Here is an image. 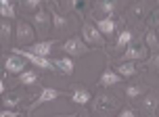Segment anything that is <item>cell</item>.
Returning a JSON list of instances; mask_svg holds the SVG:
<instances>
[{
    "mask_svg": "<svg viewBox=\"0 0 159 117\" xmlns=\"http://www.w3.org/2000/svg\"><path fill=\"white\" fill-rule=\"evenodd\" d=\"M117 107H119L117 96L115 94H109V92H98L94 102H92V111L98 113V115H111Z\"/></svg>",
    "mask_w": 159,
    "mask_h": 117,
    "instance_id": "1",
    "label": "cell"
},
{
    "mask_svg": "<svg viewBox=\"0 0 159 117\" xmlns=\"http://www.w3.org/2000/svg\"><path fill=\"white\" fill-rule=\"evenodd\" d=\"M82 38L90 42V44H96V46H105V36L101 34L98 27H94L92 23H84L82 27Z\"/></svg>",
    "mask_w": 159,
    "mask_h": 117,
    "instance_id": "2",
    "label": "cell"
},
{
    "mask_svg": "<svg viewBox=\"0 0 159 117\" xmlns=\"http://www.w3.org/2000/svg\"><path fill=\"white\" fill-rule=\"evenodd\" d=\"M63 50L67 52V55H71V56H84L88 52V46L84 44V40L82 38H69L67 42L63 44Z\"/></svg>",
    "mask_w": 159,
    "mask_h": 117,
    "instance_id": "3",
    "label": "cell"
},
{
    "mask_svg": "<svg viewBox=\"0 0 159 117\" xmlns=\"http://www.w3.org/2000/svg\"><path fill=\"white\" fill-rule=\"evenodd\" d=\"M13 50H15L17 55H21L23 59H27V61H32L34 65H38V67H42V69H46V71H52V69H55V67H52L55 63H52V61H46L44 56L34 55L32 50H30V52H27V50H19V48H13Z\"/></svg>",
    "mask_w": 159,
    "mask_h": 117,
    "instance_id": "4",
    "label": "cell"
},
{
    "mask_svg": "<svg viewBox=\"0 0 159 117\" xmlns=\"http://www.w3.org/2000/svg\"><path fill=\"white\" fill-rule=\"evenodd\" d=\"M61 96V92L59 90H55V88H44L42 92L38 94V98L30 105V109H27V113H34L36 111V107H40V105H44V102H50V101H55V98H59Z\"/></svg>",
    "mask_w": 159,
    "mask_h": 117,
    "instance_id": "5",
    "label": "cell"
},
{
    "mask_svg": "<svg viewBox=\"0 0 159 117\" xmlns=\"http://www.w3.org/2000/svg\"><path fill=\"white\" fill-rule=\"evenodd\" d=\"M34 29H32V25H27L25 21H19L17 23V44H30L34 40Z\"/></svg>",
    "mask_w": 159,
    "mask_h": 117,
    "instance_id": "6",
    "label": "cell"
},
{
    "mask_svg": "<svg viewBox=\"0 0 159 117\" xmlns=\"http://www.w3.org/2000/svg\"><path fill=\"white\" fill-rule=\"evenodd\" d=\"M157 105H159V94L157 92H149L147 96H144L140 109H143V113H147V115H155V113H157Z\"/></svg>",
    "mask_w": 159,
    "mask_h": 117,
    "instance_id": "7",
    "label": "cell"
},
{
    "mask_svg": "<svg viewBox=\"0 0 159 117\" xmlns=\"http://www.w3.org/2000/svg\"><path fill=\"white\" fill-rule=\"evenodd\" d=\"M149 50L143 44H134V46H128V50L121 55V61H132V59H147Z\"/></svg>",
    "mask_w": 159,
    "mask_h": 117,
    "instance_id": "8",
    "label": "cell"
},
{
    "mask_svg": "<svg viewBox=\"0 0 159 117\" xmlns=\"http://www.w3.org/2000/svg\"><path fill=\"white\" fill-rule=\"evenodd\" d=\"M23 59H21V55H13L8 56L7 63H4V69H7V73H23Z\"/></svg>",
    "mask_w": 159,
    "mask_h": 117,
    "instance_id": "9",
    "label": "cell"
},
{
    "mask_svg": "<svg viewBox=\"0 0 159 117\" xmlns=\"http://www.w3.org/2000/svg\"><path fill=\"white\" fill-rule=\"evenodd\" d=\"M98 84H101V86H115V84H121V75L115 73V71H111V69H105Z\"/></svg>",
    "mask_w": 159,
    "mask_h": 117,
    "instance_id": "10",
    "label": "cell"
},
{
    "mask_svg": "<svg viewBox=\"0 0 159 117\" xmlns=\"http://www.w3.org/2000/svg\"><path fill=\"white\" fill-rule=\"evenodd\" d=\"M34 25L38 27V31H48V27H50V17L44 13V11H38L36 15H34Z\"/></svg>",
    "mask_w": 159,
    "mask_h": 117,
    "instance_id": "11",
    "label": "cell"
},
{
    "mask_svg": "<svg viewBox=\"0 0 159 117\" xmlns=\"http://www.w3.org/2000/svg\"><path fill=\"white\" fill-rule=\"evenodd\" d=\"M52 46H55V40H46V42H38V44L30 46V50H32L34 55L46 56V55H50V48H52Z\"/></svg>",
    "mask_w": 159,
    "mask_h": 117,
    "instance_id": "12",
    "label": "cell"
},
{
    "mask_svg": "<svg viewBox=\"0 0 159 117\" xmlns=\"http://www.w3.org/2000/svg\"><path fill=\"white\" fill-rule=\"evenodd\" d=\"M96 27L101 29L103 36H111L113 31H115V27H117V23H115L113 19H109V17H105V19H98V21H96Z\"/></svg>",
    "mask_w": 159,
    "mask_h": 117,
    "instance_id": "13",
    "label": "cell"
},
{
    "mask_svg": "<svg viewBox=\"0 0 159 117\" xmlns=\"http://www.w3.org/2000/svg\"><path fill=\"white\" fill-rule=\"evenodd\" d=\"M88 101H90V92L86 88H75L71 92V102H75V105H86Z\"/></svg>",
    "mask_w": 159,
    "mask_h": 117,
    "instance_id": "14",
    "label": "cell"
},
{
    "mask_svg": "<svg viewBox=\"0 0 159 117\" xmlns=\"http://www.w3.org/2000/svg\"><path fill=\"white\" fill-rule=\"evenodd\" d=\"M55 67L59 71H61V73H65V75H71L73 73V61L71 59H55Z\"/></svg>",
    "mask_w": 159,
    "mask_h": 117,
    "instance_id": "15",
    "label": "cell"
},
{
    "mask_svg": "<svg viewBox=\"0 0 159 117\" xmlns=\"http://www.w3.org/2000/svg\"><path fill=\"white\" fill-rule=\"evenodd\" d=\"M115 7H117V2H115V0H101L96 8H98L101 13H105L107 17H111V13L115 11Z\"/></svg>",
    "mask_w": 159,
    "mask_h": 117,
    "instance_id": "16",
    "label": "cell"
},
{
    "mask_svg": "<svg viewBox=\"0 0 159 117\" xmlns=\"http://www.w3.org/2000/svg\"><path fill=\"white\" fill-rule=\"evenodd\" d=\"M136 71H138V69H136V67H134L130 61H128V63L124 61V63L117 67V73H119V75H126V78H130V75H136Z\"/></svg>",
    "mask_w": 159,
    "mask_h": 117,
    "instance_id": "17",
    "label": "cell"
},
{
    "mask_svg": "<svg viewBox=\"0 0 159 117\" xmlns=\"http://www.w3.org/2000/svg\"><path fill=\"white\" fill-rule=\"evenodd\" d=\"M132 36H134V34H132L130 29H124V31H121V34H119V38H117V44H115V46H117V50H121L126 44H130V42H132Z\"/></svg>",
    "mask_w": 159,
    "mask_h": 117,
    "instance_id": "18",
    "label": "cell"
},
{
    "mask_svg": "<svg viewBox=\"0 0 159 117\" xmlns=\"http://www.w3.org/2000/svg\"><path fill=\"white\" fill-rule=\"evenodd\" d=\"M67 2H69V7H71L73 11H78L80 15H84L88 4H90V0H67Z\"/></svg>",
    "mask_w": 159,
    "mask_h": 117,
    "instance_id": "19",
    "label": "cell"
},
{
    "mask_svg": "<svg viewBox=\"0 0 159 117\" xmlns=\"http://www.w3.org/2000/svg\"><path fill=\"white\" fill-rule=\"evenodd\" d=\"M50 8H52V21H55V27H57V29H63V27H67V25H69V21L57 13V11H55V4H50Z\"/></svg>",
    "mask_w": 159,
    "mask_h": 117,
    "instance_id": "20",
    "label": "cell"
},
{
    "mask_svg": "<svg viewBox=\"0 0 159 117\" xmlns=\"http://www.w3.org/2000/svg\"><path fill=\"white\" fill-rule=\"evenodd\" d=\"M19 4H21V8L25 13H32V11H36L42 4V0H19Z\"/></svg>",
    "mask_w": 159,
    "mask_h": 117,
    "instance_id": "21",
    "label": "cell"
},
{
    "mask_svg": "<svg viewBox=\"0 0 159 117\" xmlns=\"http://www.w3.org/2000/svg\"><path fill=\"white\" fill-rule=\"evenodd\" d=\"M147 44H149V48H151V50L159 52V36H157V34L149 31V34H147Z\"/></svg>",
    "mask_w": 159,
    "mask_h": 117,
    "instance_id": "22",
    "label": "cell"
},
{
    "mask_svg": "<svg viewBox=\"0 0 159 117\" xmlns=\"http://www.w3.org/2000/svg\"><path fill=\"white\" fill-rule=\"evenodd\" d=\"M128 98H136V96H140V94H144V86H130L126 90Z\"/></svg>",
    "mask_w": 159,
    "mask_h": 117,
    "instance_id": "23",
    "label": "cell"
},
{
    "mask_svg": "<svg viewBox=\"0 0 159 117\" xmlns=\"http://www.w3.org/2000/svg\"><path fill=\"white\" fill-rule=\"evenodd\" d=\"M21 102V96L19 94H8V96H4V105L7 107H17Z\"/></svg>",
    "mask_w": 159,
    "mask_h": 117,
    "instance_id": "24",
    "label": "cell"
},
{
    "mask_svg": "<svg viewBox=\"0 0 159 117\" xmlns=\"http://www.w3.org/2000/svg\"><path fill=\"white\" fill-rule=\"evenodd\" d=\"M36 79H38V75L34 71H23L21 73V84H34Z\"/></svg>",
    "mask_w": 159,
    "mask_h": 117,
    "instance_id": "25",
    "label": "cell"
},
{
    "mask_svg": "<svg viewBox=\"0 0 159 117\" xmlns=\"http://www.w3.org/2000/svg\"><path fill=\"white\" fill-rule=\"evenodd\" d=\"M144 13H147V7H144V2H140V4L132 7V11H130V15H132V17H143Z\"/></svg>",
    "mask_w": 159,
    "mask_h": 117,
    "instance_id": "26",
    "label": "cell"
},
{
    "mask_svg": "<svg viewBox=\"0 0 159 117\" xmlns=\"http://www.w3.org/2000/svg\"><path fill=\"white\" fill-rule=\"evenodd\" d=\"M0 13H2V17H15V8L11 7V4H0Z\"/></svg>",
    "mask_w": 159,
    "mask_h": 117,
    "instance_id": "27",
    "label": "cell"
},
{
    "mask_svg": "<svg viewBox=\"0 0 159 117\" xmlns=\"http://www.w3.org/2000/svg\"><path fill=\"white\" fill-rule=\"evenodd\" d=\"M8 36H11V25L4 21V23H2V42H4V44L8 42Z\"/></svg>",
    "mask_w": 159,
    "mask_h": 117,
    "instance_id": "28",
    "label": "cell"
},
{
    "mask_svg": "<svg viewBox=\"0 0 159 117\" xmlns=\"http://www.w3.org/2000/svg\"><path fill=\"white\" fill-rule=\"evenodd\" d=\"M134 115H136V111L130 109V107H126V109L119 111V117H134Z\"/></svg>",
    "mask_w": 159,
    "mask_h": 117,
    "instance_id": "29",
    "label": "cell"
},
{
    "mask_svg": "<svg viewBox=\"0 0 159 117\" xmlns=\"http://www.w3.org/2000/svg\"><path fill=\"white\" fill-rule=\"evenodd\" d=\"M149 65H153V67H157V69H159V52H157V56H155V59H151V61H149Z\"/></svg>",
    "mask_w": 159,
    "mask_h": 117,
    "instance_id": "30",
    "label": "cell"
},
{
    "mask_svg": "<svg viewBox=\"0 0 159 117\" xmlns=\"http://www.w3.org/2000/svg\"><path fill=\"white\" fill-rule=\"evenodd\" d=\"M0 115H2V117H17V113H11L8 109H4L2 113H0Z\"/></svg>",
    "mask_w": 159,
    "mask_h": 117,
    "instance_id": "31",
    "label": "cell"
},
{
    "mask_svg": "<svg viewBox=\"0 0 159 117\" xmlns=\"http://www.w3.org/2000/svg\"><path fill=\"white\" fill-rule=\"evenodd\" d=\"M151 23H153V25H159V13H155V15H153Z\"/></svg>",
    "mask_w": 159,
    "mask_h": 117,
    "instance_id": "32",
    "label": "cell"
},
{
    "mask_svg": "<svg viewBox=\"0 0 159 117\" xmlns=\"http://www.w3.org/2000/svg\"><path fill=\"white\" fill-rule=\"evenodd\" d=\"M157 36H159V34H157Z\"/></svg>",
    "mask_w": 159,
    "mask_h": 117,
    "instance_id": "33",
    "label": "cell"
}]
</instances>
